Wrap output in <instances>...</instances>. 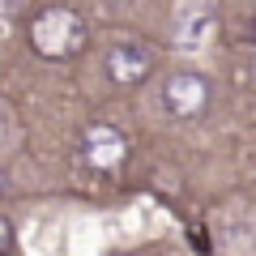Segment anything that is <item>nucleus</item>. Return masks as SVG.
I'll use <instances>...</instances> for the list:
<instances>
[{
	"label": "nucleus",
	"instance_id": "nucleus-6",
	"mask_svg": "<svg viewBox=\"0 0 256 256\" xmlns=\"http://www.w3.org/2000/svg\"><path fill=\"white\" fill-rule=\"evenodd\" d=\"M0 146H4V116H0Z\"/></svg>",
	"mask_w": 256,
	"mask_h": 256
},
{
	"label": "nucleus",
	"instance_id": "nucleus-5",
	"mask_svg": "<svg viewBox=\"0 0 256 256\" xmlns=\"http://www.w3.org/2000/svg\"><path fill=\"white\" fill-rule=\"evenodd\" d=\"M0 252H13V226L0 218Z\"/></svg>",
	"mask_w": 256,
	"mask_h": 256
},
{
	"label": "nucleus",
	"instance_id": "nucleus-9",
	"mask_svg": "<svg viewBox=\"0 0 256 256\" xmlns=\"http://www.w3.org/2000/svg\"><path fill=\"white\" fill-rule=\"evenodd\" d=\"M252 26H256V22H252Z\"/></svg>",
	"mask_w": 256,
	"mask_h": 256
},
{
	"label": "nucleus",
	"instance_id": "nucleus-1",
	"mask_svg": "<svg viewBox=\"0 0 256 256\" xmlns=\"http://www.w3.org/2000/svg\"><path fill=\"white\" fill-rule=\"evenodd\" d=\"M86 43H90V26L82 22V13L64 9V4L38 9L34 18H30V47H34V56H43V60H52V64L82 56Z\"/></svg>",
	"mask_w": 256,
	"mask_h": 256
},
{
	"label": "nucleus",
	"instance_id": "nucleus-2",
	"mask_svg": "<svg viewBox=\"0 0 256 256\" xmlns=\"http://www.w3.org/2000/svg\"><path fill=\"white\" fill-rule=\"evenodd\" d=\"M210 98H214V86H210V77H201V73H171L162 82V107H166V116H175V120L205 116V111H210Z\"/></svg>",
	"mask_w": 256,
	"mask_h": 256
},
{
	"label": "nucleus",
	"instance_id": "nucleus-8",
	"mask_svg": "<svg viewBox=\"0 0 256 256\" xmlns=\"http://www.w3.org/2000/svg\"><path fill=\"white\" fill-rule=\"evenodd\" d=\"M0 256H9V252H0Z\"/></svg>",
	"mask_w": 256,
	"mask_h": 256
},
{
	"label": "nucleus",
	"instance_id": "nucleus-4",
	"mask_svg": "<svg viewBox=\"0 0 256 256\" xmlns=\"http://www.w3.org/2000/svg\"><path fill=\"white\" fill-rule=\"evenodd\" d=\"M102 68L116 86H141L150 73H154V56L141 43H111L107 56H102Z\"/></svg>",
	"mask_w": 256,
	"mask_h": 256
},
{
	"label": "nucleus",
	"instance_id": "nucleus-3",
	"mask_svg": "<svg viewBox=\"0 0 256 256\" xmlns=\"http://www.w3.org/2000/svg\"><path fill=\"white\" fill-rule=\"evenodd\" d=\"M82 162L98 175H111L128 162V137L120 132L116 124H90L82 132Z\"/></svg>",
	"mask_w": 256,
	"mask_h": 256
},
{
	"label": "nucleus",
	"instance_id": "nucleus-7",
	"mask_svg": "<svg viewBox=\"0 0 256 256\" xmlns=\"http://www.w3.org/2000/svg\"><path fill=\"white\" fill-rule=\"evenodd\" d=\"M0 184H4V175H0ZM0 196H9V188H0Z\"/></svg>",
	"mask_w": 256,
	"mask_h": 256
}]
</instances>
